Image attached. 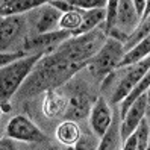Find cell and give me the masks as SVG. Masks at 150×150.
Here are the masks:
<instances>
[{
	"label": "cell",
	"instance_id": "obj_21",
	"mask_svg": "<svg viewBox=\"0 0 150 150\" xmlns=\"http://www.w3.org/2000/svg\"><path fill=\"white\" fill-rule=\"evenodd\" d=\"M149 33H150V14H149L147 17H144V18L139 21V24H138V28L135 29V32L132 33L130 37L127 38V41L125 42L126 52H129L130 49H134L141 40H144V38L147 37Z\"/></svg>",
	"mask_w": 150,
	"mask_h": 150
},
{
	"label": "cell",
	"instance_id": "obj_24",
	"mask_svg": "<svg viewBox=\"0 0 150 150\" xmlns=\"http://www.w3.org/2000/svg\"><path fill=\"white\" fill-rule=\"evenodd\" d=\"M70 5L76 9L81 11H91V9H97V8H106L108 2L105 0H68Z\"/></svg>",
	"mask_w": 150,
	"mask_h": 150
},
{
	"label": "cell",
	"instance_id": "obj_26",
	"mask_svg": "<svg viewBox=\"0 0 150 150\" xmlns=\"http://www.w3.org/2000/svg\"><path fill=\"white\" fill-rule=\"evenodd\" d=\"M120 150H137V132L130 135L126 141H123V146Z\"/></svg>",
	"mask_w": 150,
	"mask_h": 150
},
{
	"label": "cell",
	"instance_id": "obj_17",
	"mask_svg": "<svg viewBox=\"0 0 150 150\" xmlns=\"http://www.w3.org/2000/svg\"><path fill=\"white\" fill-rule=\"evenodd\" d=\"M120 115H114V120L111 123L109 129L106 130L100 141L97 150H120L121 135H120Z\"/></svg>",
	"mask_w": 150,
	"mask_h": 150
},
{
	"label": "cell",
	"instance_id": "obj_22",
	"mask_svg": "<svg viewBox=\"0 0 150 150\" xmlns=\"http://www.w3.org/2000/svg\"><path fill=\"white\" fill-rule=\"evenodd\" d=\"M117 9H118V2L117 0H109L106 5V17H105V23H103V30L106 33V37H109V33L115 29Z\"/></svg>",
	"mask_w": 150,
	"mask_h": 150
},
{
	"label": "cell",
	"instance_id": "obj_23",
	"mask_svg": "<svg viewBox=\"0 0 150 150\" xmlns=\"http://www.w3.org/2000/svg\"><path fill=\"white\" fill-rule=\"evenodd\" d=\"M99 141L100 138H97L93 132L91 134H82L81 139L77 141V144L73 147V150H97Z\"/></svg>",
	"mask_w": 150,
	"mask_h": 150
},
{
	"label": "cell",
	"instance_id": "obj_27",
	"mask_svg": "<svg viewBox=\"0 0 150 150\" xmlns=\"http://www.w3.org/2000/svg\"><path fill=\"white\" fill-rule=\"evenodd\" d=\"M146 5H147V2H144V0H134V8H135L139 18H143V15H144Z\"/></svg>",
	"mask_w": 150,
	"mask_h": 150
},
{
	"label": "cell",
	"instance_id": "obj_16",
	"mask_svg": "<svg viewBox=\"0 0 150 150\" xmlns=\"http://www.w3.org/2000/svg\"><path fill=\"white\" fill-rule=\"evenodd\" d=\"M105 17H106V8H97L91 11H83V21L82 26L77 32L73 33V37H81L88 32H91L105 23Z\"/></svg>",
	"mask_w": 150,
	"mask_h": 150
},
{
	"label": "cell",
	"instance_id": "obj_7",
	"mask_svg": "<svg viewBox=\"0 0 150 150\" xmlns=\"http://www.w3.org/2000/svg\"><path fill=\"white\" fill-rule=\"evenodd\" d=\"M73 35L65 30H55L50 33H42V35H30V37L24 41L23 50L28 52L29 55L35 53H42L44 56L50 55L67 40H70Z\"/></svg>",
	"mask_w": 150,
	"mask_h": 150
},
{
	"label": "cell",
	"instance_id": "obj_5",
	"mask_svg": "<svg viewBox=\"0 0 150 150\" xmlns=\"http://www.w3.org/2000/svg\"><path fill=\"white\" fill-rule=\"evenodd\" d=\"M2 41L0 49L3 52H20L23 50L24 41L30 37L29 21L26 15H11L2 18Z\"/></svg>",
	"mask_w": 150,
	"mask_h": 150
},
{
	"label": "cell",
	"instance_id": "obj_28",
	"mask_svg": "<svg viewBox=\"0 0 150 150\" xmlns=\"http://www.w3.org/2000/svg\"><path fill=\"white\" fill-rule=\"evenodd\" d=\"M0 150H15V144L14 139L11 138H2V143H0Z\"/></svg>",
	"mask_w": 150,
	"mask_h": 150
},
{
	"label": "cell",
	"instance_id": "obj_19",
	"mask_svg": "<svg viewBox=\"0 0 150 150\" xmlns=\"http://www.w3.org/2000/svg\"><path fill=\"white\" fill-rule=\"evenodd\" d=\"M149 90H150V70L146 73V76H144V77H143V79H141V81L137 83V86L134 88V90H132V91L129 93V96H127L126 99L120 103V118L125 117V114H126V112H127V109L132 106V103H134L139 96L146 94Z\"/></svg>",
	"mask_w": 150,
	"mask_h": 150
},
{
	"label": "cell",
	"instance_id": "obj_20",
	"mask_svg": "<svg viewBox=\"0 0 150 150\" xmlns=\"http://www.w3.org/2000/svg\"><path fill=\"white\" fill-rule=\"evenodd\" d=\"M82 21H83V11L81 9H74L70 11V12H65L61 15V20H59V30H65V32H70V33H74L81 29L82 26Z\"/></svg>",
	"mask_w": 150,
	"mask_h": 150
},
{
	"label": "cell",
	"instance_id": "obj_6",
	"mask_svg": "<svg viewBox=\"0 0 150 150\" xmlns=\"http://www.w3.org/2000/svg\"><path fill=\"white\" fill-rule=\"evenodd\" d=\"M141 18L138 17L134 2L130 0H120L118 2V9H117V23H115V29L109 33V38L118 40L125 44L127 38L135 32L138 28Z\"/></svg>",
	"mask_w": 150,
	"mask_h": 150
},
{
	"label": "cell",
	"instance_id": "obj_8",
	"mask_svg": "<svg viewBox=\"0 0 150 150\" xmlns=\"http://www.w3.org/2000/svg\"><path fill=\"white\" fill-rule=\"evenodd\" d=\"M6 137L23 143H41L46 139L44 132L26 115H15L6 125Z\"/></svg>",
	"mask_w": 150,
	"mask_h": 150
},
{
	"label": "cell",
	"instance_id": "obj_25",
	"mask_svg": "<svg viewBox=\"0 0 150 150\" xmlns=\"http://www.w3.org/2000/svg\"><path fill=\"white\" fill-rule=\"evenodd\" d=\"M26 56H29L28 52L24 50H20V52H3V53H0V64L2 67H6V65H11L17 61H20Z\"/></svg>",
	"mask_w": 150,
	"mask_h": 150
},
{
	"label": "cell",
	"instance_id": "obj_12",
	"mask_svg": "<svg viewBox=\"0 0 150 150\" xmlns=\"http://www.w3.org/2000/svg\"><path fill=\"white\" fill-rule=\"evenodd\" d=\"M38 15L33 24V35H42V33H50L59 30V20H61V14L56 8H53L49 2H46L42 6L38 8Z\"/></svg>",
	"mask_w": 150,
	"mask_h": 150
},
{
	"label": "cell",
	"instance_id": "obj_11",
	"mask_svg": "<svg viewBox=\"0 0 150 150\" xmlns=\"http://www.w3.org/2000/svg\"><path fill=\"white\" fill-rule=\"evenodd\" d=\"M70 105V97L59 90H49L44 93L42 114L50 120L64 117Z\"/></svg>",
	"mask_w": 150,
	"mask_h": 150
},
{
	"label": "cell",
	"instance_id": "obj_30",
	"mask_svg": "<svg viewBox=\"0 0 150 150\" xmlns=\"http://www.w3.org/2000/svg\"><path fill=\"white\" fill-rule=\"evenodd\" d=\"M147 150H150V141H149V149H147Z\"/></svg>",
	"mask_w": 150,
	"mask_h": 150
},
{
	"label": "cell",
	"instance_id": "obj_15",
	"mask_svg": "<svg viewBox=\"0 0 150 150\" xmlns=\"http://www.w3.org/2000/svg\"><path fill=\"white\" fill-rule=\"evenodd\" d=\"M82 134L83 132L81 130V126L77 125V121H73V120L61 121L55 130L56 139L67 147H74L77 144V141L81 139Z\"/></svg>",
	"mask_w": 150,
	"mask_h": 150
},
{
	"label": "cell",
	"instance_id": "obj_13",
	"mask_svg": "<svg viewBox=\"0 0 150 150\" xmlns=\"http://www.w3.org/2000/svg\"><path fill=\"white\" fill-rule=\"evenodd\" d=\"M91 99L85 91H77L73 96H70V105H68V109L65 112V120H82L86 115H90V111L93 106Z\"/></svg>",
	"mask_w": 150,
	"mask_h": 150
},
{
	"label": "cell",
	"instance_id": "obj_3",
	"mask_svg": "<svg viewBox=\"0 0 150 150\" xmlns=\"http://www.w3.org/2000/svg\"><path fill=\"white\" fill-rule=\"evenodd\" d=\"M126 55L125 44L118 40L109 38L105 41L102 49L88 61V71L99 82H103L111 73L120 68V64Z\"/></svg>",
	"mask_w": 150,
	"mask_h": 150
},
{
	"label": "cell",
	"instance_id": "obj_14",
	"mask_svg": "<svg viewBox=\"0 0 150 150\" xmlns=\"http://www.w3.org/2000/svg\"><path fill=\"white\" fill-rule=\"evenodd\" d=\"M44 3L46 2H41V0H2L0 14H2V18L11 15H24L26 12L38 9Z\"/></svg>",
	"mask_w": 150,
	"mask_h": 150
},
{
	"label": "cell",
	"instance_id": "obj_2",
	"mask_svg": "<svg viewBox=\"0 0 150 150\" xmlns=\"http://www.w3.org/2000/svg\"><path fill=\"white\" fill-rule=\"evenodd\" d=\"M42 56V53L29 55L11 65L2 67V70H0V102H2L3 112H8L11 109V99L20 91L26 79L29 77L32 70L41 61Z\"/></svg>",
	"mask_w": 150,
	"mask_h": 150
},
{
	"label": "cell",
	"instance_id": "obj_10",
	"mask_svg": "<svg viewBox=\"0 0 150 150\" xmlns=\"http://www.w3.org/2000/svg\"><path fill=\"white\" fill-rule=\"evenodd\" d=\"M112 120H114V114L109 108L106 99L103 96L94 99V103L90 111V127L93 134L97 138H102L109 129Z\"/></svg>",
	"mask_w": 150,
	"mask_h": 150
},
{
	"label": "cell",
	"instance_id": "obj_29",
	"mask_svg": "<svg viewBox=\"0 0 150 150\" xmlns=\"http://www.w3.org/2000/svg\"><path fill=\"white\" fill-rule=\"evenodd\" d=\"M146 121H147V125H149V129H150V90L147 93V108H146Z\"/></svg>",
	"mask_w": 150,
	"mask_h": 150
},
{
	"label": "cell",
	"instance_id": "obj_9",
	"mask_svg": "<svg viewBox=\"0 0 150 150\" xmlns=\"http://www.w3.org/2000/svg\"><path fill=\"white\" fill-rule=\"evenodd\" d=\"M149 93V91H147ZM147 93L139 96L138 99L132 103V106L127 109L125 117L120 118V135L121 141H126L130 135H134L141 121L146 117V108H147Z\"/></svg>",
	"mask_w": 150,
	"mask_h": 150
},
{
	"label": "cell",
	"instance_id": "obj_1",
	"mask_svg": "<svg viewBox=\"0 0 150 150\" xmlns=\"http://www.w3.org/2000/svg\"><path fill=\"white\" fill-rule=\"evenodd\" d=\"M86 68L85 64H77L68 61L58 49L50 55L42 56L41 61L35 65L29 77L17 93V99H28V97L38 96L49 90H58L61 85L70 81L76 73Z\"/></svg>",
	"mask_w": 150,
	"mask_h": 150
},
{
	"label": "cell",
	"instance_id": "obj_4",
	"mask_svg": "<svg viewBox=\"0 0 150 150\" xmlns=\"http://www.w3.org/2000/svg\"><path fill=\"white\" fill-rule=\"evenodd\" d=\"M150 70V56L144 58L143 61L115 70V74L118 76V82L112 86L111 91V102L112 103H121L129 96V93L137 86V83L146 76V73Z\"/></svg>",
	"mask_w": 150,
	"mask_h": 150
},
{
	"label": "cell",
	"instance_id": "obj_18",
	"mask_svg": "<svg viewBox=\"0 0 150 150\" xmlns=\"http://www.w3.org/2000/svg\"><path fill=\"white\" fill-rule=\"evenodd\" d=\"M147 56H150V33L144 40H141L134 49H130L129 52H126V55H125V58H123L121 64H120V68L134 65V64L143 61Z\"/></svg>",
	"mask_w": 150,
	"mask_h": 150
}]
</instances>
